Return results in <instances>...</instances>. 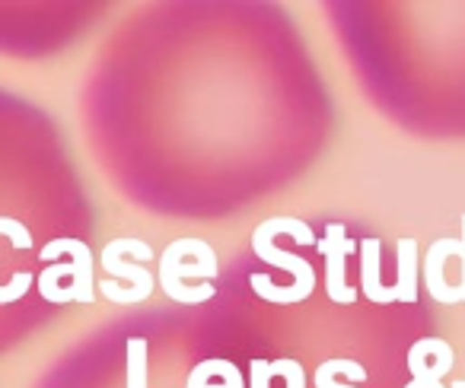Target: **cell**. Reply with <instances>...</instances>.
<instances>
[{
    "label": "cell",
    "instance_id": "obj_1",
    "mask_svg": "<svg viewBox=\"0 0 465 388\" xmlns=\"http://www.w3.org/2000/svg\"><path fill=\"white\" fill-rule=\"evenodd\" d=\"M322 86L274 4H153L96 54L90 147L137 208L223 220L287 188L319 153Z\"/></svg>",
    "mask_w": 465,
    "mask_h": 388
},
{
    "label": "cell",
    "instance_id": "obj_2",
    "mask_svg": "<svg viewBox=\"0 0 465 388\" xmlns=\"http://www.w3.org/2000/svg\"><path fill=\"white\" fill-rule=\"evenodd\" d=\"M96 208L54 118L0 90V354L90 299Z\"/></svg>",
    "mask_w": 465,
    "mask_h": 388
},
{
    "label": "cell",
    "instance_id": "obj_3",
    "mask_svg": "<svg viewBox=\"0 0 465 388\" xmlns=\"http://www.w3.org/2000/svg\"><path fill=\"white\" fill-rule=\"evenodd\" d=\"M35 388H240L207 344L201 306L118 315L93 328Z\"/></svg>",
    "mask_w": 465,
    "mask_h": 388
},
{
    "label": "cell",
    "instance_id": "obj_4",
    "mask_svg": "<svg viewBox=\"0 0 465 388\" xmlns=\"http://www.w3.org/2000/svg\"><path fill=\"white\" fill-rule=\"evenodd\" d=\"M103 14L105 4H0V54H54Z\"/></svg>",
    "mask_w": 465,
    "mask_h": 388
},
{
    "label": "cell",
    "instance_id": "obj_5",
    "mask_svg": "<svg viewBox=\"0 0 465 388\" xmlns=\"http://www.w3.org/2000/svg\"><path fill=\"white\" fill-rule=\"evenodd\" d=\"M462 286H459V293H462V299H465V217H462Z\"/></svg>",
    "mask_w": 465,
    "mask_h": 388
}]
</instances>
